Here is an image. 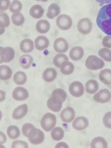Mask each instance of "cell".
I'll return each mask as SVG.
<instances>
[{
    "label": "cell",
    "mask_w": 111,
    "mask_h": 148,
    "mask_svg": "<svg viewBox=\"0 0 111 148\" xmlns=\"http://www.w3.org/2000/svg\"><path fill=\"white\" fill-rule=\"evenodd\" d=\"M77 27L80 33L84 35H86L91 32L92 24L89 18H84L79 20L77 24Z\"/></svg>",
    "instance_id": "6"
},
{
    "label": "cell",
    "mask_w": 111,
    "mask_h": 148,
    "mask_svg": "<svg viewBox=\"0 0 111 148\" xmlns=\"http://www.w3.org/2000/svg\"><path fill=\"white\" fill-rule=\"evenodd\" d=\"M57 75V72L55 69L53 68H49L44 71L42 77L45 81L51 82L56 78Z\"/></svg>",
    "instance_id": "20"
},
{
    "label": "cell",
    "mask_w": 111,
    "mask_h": 148,
    "mask_svg": "<svg viewBox=\"0 0 111 148\" xmlns=\"http://www.w3.org/2000/svg\"><path fill=\"white\" fill-rule=\"evenodd\" d=\"M84 51L80 46H75L72 48L69 53V57L72 60L77 61L81 60L83 57Z\"/></svg>",
    "instance_id": "16"
},
{
    "label": "cell",
    "mask_w": 111,
    "mask_h": 148,
    "mask_svg": "<svg viewBox=\"0 0 111 148\" xmlns=\"http://www.w3.org/2000/svg\"><path fill=\"white\" fill-rule=\"evenodd\" d=\"M99 3L100 6L111 3V0H95Z\"/></svg>",
    "instance_id": "43"
},
{
    "label": "cell",
    "mask_w": 111,
    "mask_h": 148,
    "mask_svg": "<svg viewBox=\"0 0 111 148\" xmlns=\"http://www.w3.org/2000/svg\"><path fill=\"white\" fill-rule=\"evenodd\" d=\"M103 122L106 127L111 129V111L106 113L103 116Z\"/></svg>",
    "instance_id": "38"
},
{
    "label": "cell",
    "mask_w": 111,
    "mask_h": 148,
    "mask_svg": "<svg viewBox=\"0 0 111 148\" xmlns=\"http://www.w3.org/2000/svg\"><path fill=\"white\" fill-rule=\"evenodd\" d=\"M36 27V30L39 33L42 34H45L49 30L50 24L47 20L42 19L37 22Z\"/></svg>",
    "instance_id": "22"
},
{
    "label": "cell",
    "mask_w": 111,
    "mask_h": 148,
    "mask_svg": "<svg viewBox=\"0 0 111 148\" xmlns=\"http://www.w3.org/2000/svg\"><path fill=\"white\" fill-rule=\"evenodd\" d=\"M88 124V120L86 118L83 116H80L75 118L72 123V126L75 129L80 131L87 128Z\"/></svg>",
    "instance_id": "14"
},
{
    "label": "cell",
    "mask_w": 111,
    "mask_h": 148,
    "mask_svg": "<svg viewBox=\"0 0 111 148\" xmlns=\"http://www.w3.org/2000/svg\"><path fill=\"white\" fill-rule=\"evenodd\" d=\"M53 47L55 50L57 52L64 53L68 50L69 44L65 39L60 37L57 38L55 40Z\"/></svg>",
    "instance_id": "11"
},
{
    "label": "cell",
    "mask_w": 111,
    "mask_h": 148,
    "mask_svg": "<svg viewBox=\"0 0 111 148\" xmlns=\"http://www.w3.org/2000/svg\"><path fill=\"white\" fill-rule=\"evenodd\" d=\"M13 79L14 82L18 85L24 84L27 80V77L25 73L23 71H18L14 75Z\"/></svg>",
    "instance_id": "30"
},
{
    "label": "cell",
    "mask_w": 111,
    "mask_h": 148,
    "mask_svg": "<svg viewBox=\"0 0 111 148\" xmlns=\"http://www.w3.org/2000/svg\"><path fill=\"white\" fill-rule=\"evenodd\" d=\"M111 99V92L106 88L100 90L93 96V99L95 101L101 103L109 101Z\"/></svg>",
    "instance_id": "10"
},
{
    "label": "cell",
    "mask_w": 111,
    "mask_h": 148,
    "mask_svg": "<svg viewBox=\"0 0 111 148\" xmlns=\"http://www.w3.org/2000/svg\"><path fill=\"white\" fill-rule=\"evenodd\" d=\"M90 146L92 148H106L108 144L104 138L99 136L91 140Z\"/></svg>",
    "instance_id": "26"
},
{
    "label": "cell",
    "mask_w": 111,
    "mask_h": 148,
    "mask_svg": "<svg viewBox=\"0 0 111 148\" xmlns=\"http://www.w3.org/2000/svg\"><path fill=\"white\" fill-rule=\"evenodd\" d=\"M102 43L104 47L111 48V35H108L104 37Z\"/></svg>",
    "instance_id": "40"
},
{
    "label": "cell",
    "mask_w": 111,
    "mask_h": 148,
    "mask_svg": "<svg viewBox=\"0 0 111 148\" xmlns=\"http://www.w3.org/2000/svg\"><path fill=\"white\" fill-rule=\"evenodd\" d=\"M50 133L51 136L53 140L58 141L63 138L64 131L61 127H56L52 130Z\"/></svg>",
    "instance_id": "31"
},
{
    "label": "cell",
    "mask_w": 111,
    "mask_h": 148,
    "mask_svg": "<svg viewBox=\"0 0 111 148\" xmlns=\"http://www.w3.org/2000/svg\"><path fill=\"white\" fill-rule=\"evenodd\" d=\"M69 61V59L68 56L63 53L57 54L53 60V64L58 68H60L61 64L65 61Z\"/></svg>",
    "instance_id": "33"
},
{
    "label": "cell",
    "mask_w": 111,
    "mask_h": 148,
    "mask_svg": "<svg viewBox=\"0 0 111 148\" xmlns=\"http://www.w3.org/2000/svg\"><path fill=\"white\" fill-rule=\"evenodd\" d=\"M60 9L58 5L56 3L51 4L48 8L46 15L50 19H53L60 13Z\"/></svg>",
    "instance_id": "24"
},
{
    "label": "cell",
    "mask_w": 111,
    "mask_h": 148,
    "mask_svg": "<svg viewBox=\"0 0 111 148\" xmlns=\"http://www.w3.org/2000/svg\"><path fill=\"white\" fill-rule=\"evenodd\" d=\"M56 23L60 29L66 30L71 28L73 22L71 18L69 16L66 14H62L57 18Z\"/></svg>",
    "instance_id": "7"
},
{
    "label": "cell",
    "mask_w": 111,
    "mask_h": 148,
    "mask_svg": "<svg viewBox=\"0 0 111 148\" xmlns=\"http://www.w3.org/2000/svg\"><path fill=\"white\" fill-rule=\"evenodd\" d=\"M28 111V106L26 104L20 105L15 108L12 114V117L15 119H19L24 117Z\"/></svg>",
    "instance_id": "15"
},
{
    "label": "cell",
    "mask_w": 111,
    "mask_h": 148,
    "mask_svg": "<svg viewBox=\"0 0 111 148\" xmlns=\"http://www.w3.org/2000/svg\"><path fill=\"white\" fill-rule=\"evenodd\" d=\"M7 133L9 137L12 139L17 138L20 134L19 128L15 125H11L8 127L7 129Z\"/></svg>",
    "instance_id": "32"
},
{
    "label": "cell",
    "mask_w": 111,
    "mask_h": 148,
    "mask_svg": "<svg viewBox=\"0 0 111 148\" xmlns=\"http://www.w3.org/2000/svg\"><path fill=\"white\" fill-rule=\"evenodd\" d=\"M15 52L12 48L10 47L0 48V63L10 62L14 58Z\"/></svg>",
    "instance_id": "8"
},
{
    "label": "cell",
    "mask_w": 111,
    "mask_h": 148,
    "mask_svg": "<svg viewBox=\"0 0 111 148\" xmlns=\"http://www.w3.org/2000/svg\"><path fill=\"white\" fill-rule=\"evenodd\" d=\"M99 77L102 82L107 85H111V69H105L101 70Z\"/></svg>",
    "instance_id": "19"
},
{
    "label": "cell",
    "mask_w": 111,
    "mask_h": 148,
    "mask_svg": "<svg viewBox=\"0 0 111 148\" xmlns=\"http://www.w3.org/2000/svg\"><path fill=\"white\" fill-rule=\"evenodd\" d=\"M33 59L32 57L29 54H24L21 56L19 60L20 66L24 69H28L33 63Z\"/></svg>",
    "instance_id": "27"
},
{
    "label": "cell",
    "mask_w": 111,
    "mask_h": 148,
    "mask_svg": "<svg viewBox=\"0 0 111 148\" xmlns=\"http://www.w3.org/2000/svg\"><path fill=\"white\" fill-rule=\"evenodd\" d=\"M0 12H3L7 10L10 3V1L9 0H0Z\"/></svg>",
    "instance_id": "41"
},
{
    "label": "cell",
    "mask_w": 111,
    "mask_h": 148,
    "mask_svg": "<svg viewBox=\"0 0 111 148\" xmlns=\"http://www.w3.org/2000/svg\"><path fill=\"white\" fill-rule=\"evenodd\" d=\"M19 47L20 50L23 53H30L34 49L33 42L29 39H24L21 42Z\"/></svg>",
    "instance_id": "18"
},
{
    "label": "cell",
    "mask_w": 111,
    "mask_h": 148,
    "mask_svg": "<svg viewBox=\"0 0 111 148\" xmlns=\"http://www.w3.org/2000/svg\"><path fill=\"white\" fill-rule=\"evenodd\" d=\"M48 108L52 111L54 112H58L61 110L62 105H57L52 103L49 98L47 101Z\"/></svg>",
    "instance_id": "37"
},
{
    "label": "cell",
    "mask_w": 111,
    "mask_h": 148,
    "mask_svg": "<svg viewBox=\"0 0 111 148\" xmlns=\"http://www.w3.org/2000/svg\"><path fill=\"white\" fill-rule=\"evenodd\" d=\"M99 88L98 83L95 79H90L85 84L86 91L90 94H93L96 93L98 91Z\"/></svg>",
    "instance_id": "21"
},
{
    "label": "cell",
    "mask_w": 111,
    "mask_h": 148,
    "mask_svg": "<svg viewBox=\"0 0 111 148\" xmlns=\"http://www.w3.org/2000/svg\"><path fill=\"white\" fill-rule=\"evenodd\" d=\"M12 23L16 26L23 25L25 21V18L23 14L20 12L13 14L11 16Z\"/></svg>",
    "instance_id": "34"
},
{
    "label": "cell",
    "mask_w": 111,
    "mask_h": 148,
    "mask_svg": "<svg viewBox=\"0 0 111 148\" xmlns=\"http://www.w3.org/2000/svg\"><path fill=\"white\" fill-rule=\"evenodd\" d=\"M105 65L103 61L95 55L88 56L85 62V66L91 70H97L103 68Z\"/></svg>",
    "instance_id": "4"
},
{
    "label": "cell",
    "mask_w": 111,
    "mask_h": 148,
    "mask_svg": "<svg viewBox=\"0 0 111 148\" xmlns=\"http://www.w3.org/2000/svg\"><path fill=\"white\" fill-rule=\"evenodd\" d=\"M12 95L14 99L18 101L24 100L27 99L29 96L27 90L24 88L20 86L14 88Z\"/></svg>",
    "instance_id": "13"
},
{
    "label": "cell",
    "mask_w": 111,
    "mask_h": 148,
    "mask_svg": "<svg viewBox=\"0 0 111 148\" xmlns=\"http://www.w3.org/2000/svg\"><path fill=\"white\" fill-rule=\"evenodd\" d=\"M96 22L103 32L111 35V3L100 9L97 16Z\"/></svg>",
    "instance_id": "1"
},
{
    "label": "cell",
    "mask_w": 111,
    "mask_h": 148,
    "mask_svg": "<svg viewBox=\"0 0 111 148\" xmlns=\"http://www.w3.org/2000/svg\"><path fill=\"white\" fill-rule=\"evenodd\" d=\"M60 71L63 74L69 75L72 74L74 70V66L73 64L69 61L63 62L61 64Z\"/></svg>",
    "instance_id": "25"
},
{
    "label": "cell",
    "mask_w": 111,
    "mask_h": 148,
    "mask_svg": "<svg viewBox=\"0 0 111 148\" xmlns=\"http://www.w3.org/2000/svg\"><path fill=\"white\" fill-rule=\"evenodd\" d=\"M10 18L7 14L5 12H0V27L1 35L4 32L5 27H8L10 25Z\"/></svg>",
    "instance_id": "29"
},
{
    "label": "cell",
    "mask_w": 111,
    "mask_h": 148,
    "mask_svg": "<svg viewBox=\"0 0 111 148\" xmlns=\"http://www.w3.org/2000/svg\"><path fill=\"white\" fill-rule=\"evenodd\" d=\"M11 147L27 148L28 147V145L27 143L24 141L16 140L12 143Z\"/></svg>",
    "instance_id": "39"
},
{
    "label": "cell",
    "mask_w": 111,
    "mask_h": 148,
    "mask_svg": "<svg viewBox=\"0 0 111 148\" xmlns=\"http://www.w3.org/2000/svg\"><path fill=\"white\" fill-rule=\"evenodd\" d=\"M69 148L68 145L65 143L60 142L57 144L55 147V148Z\"/></svg>",
    "instance_id": "42"
},
{
    "label": "cell",
    "mask_w": 111,
    "mask_h": 148,
    "mask_svg": "<svg viewBox=\"0 0 111 148\" xmlns=\"http://www.w3.org/2000/svg\"><path fill=\"white\" fill-rule=\"evenodd\" d=\"M44 13V10L40 5H35L30 8L29 13L30 16L36 19H39L42 16Z\"/></svg>",
    "instance_id": "23"
},
{
    "label": "cell",
    "mask_w": 111,
    "mask_h": 148,
    "mask_svg": "<svg viewBox=\"0 0 111 148\" xmlns=\"http://www.w3.org/2000/svg\"><path fill=\"white\" fill-rule=\"evenodd\" d=\"M56 123V116L50 112L45 113L42 117L40 121L42 128L45 131H50L54 127Z\"/></svg>",
    "instance_id": "3"
},
{
    "label": "cell",
    "mask_w": 111,
    "mask_h": 148,
    "mask_svg": "<svg viewBox=\"0 0 111 148\" xmlns=\"http://www.w3.org/2000/svg\"><path fill=\"white\" fill-rule=\"evenodd\" d=\"M35 48L38 50L42 51L47 48L49 45L48 38L43 36L37 37L34 41Z\"/></svg>",
    "instance_id": "17"
},
{
    "label": "cell",
    "mask_w": 111,
    "mask_h": 148,
    "mask_svg": "<svg viewBox=\"0 0 111 148\" xmlns=\"http://www.w3.org/2000/svg\"><path fill=\"white\" fill-rule=\"evenodd\" d=\"M12 74V70L10 68L6 65L0 66V79L2 80L9 79Z\"/></svg>",
    "instance_id": "28"
},
{
    "label": "cell",
    "mask_w": 111,
    "mask_h": 148,
    "mask_svg": "<svg viewBox=\"0 0 111 148\" xmlns=\"http://www.w3.org/2000/svg\"><path fill=\"white\" fill-rule=\"evenodd\" d=\"M99 56L105 61L111 62V50L106 48L100 49L98 51Z\"/></svg>",
    "instance_id": "35"
},
{
    "label": "cell",
    "mask_w": 111,
    "mask_h": 148,
    "mask_svg": "<svg viewBox=\"0 0 111 148\" xmlns=\"http://www.w3.org/2000/svg\"><path fill=\"white\" fill-rule=\"evenodd\" d=\"M75 112L73 109L70 107L64 109L61 111L60 116L62 121L65 123L72 122L75 117Z\"/></svg>",
    "instance_id": "12"
},
{
    "label": "cell",
    "mask_w": 111,
    "mask_h": 148,
    "mask_svg": "<svg viewBox=\"0 0 111 148\" xmlns=\"http://www.w3.org/2000/svg\"><path fill=\"white\" fill-rule=\"evenodd\" d=\"M69 89L71 94L76 97H81L84 92L83 84L78 81H75L72 82L69 86Z\"/></svg>",
    "instance_id": "9"
},
{
    "label": "cell",
    "mask_w": 111,
    "mask_h": 148,
    "mask_svg": "<svg viewBox=\"0 0 111 148\" xmlns=\"http://www.w3.org/2000/svg\"><path fill=\"white\" fill-rule=\"evenodd\" d=\"M21 131L23 134L27 137L29 142L33 145L40 144L44 140L45 135L43 132L31 123L24 124L22 127Z\"/></svg>",
    "instance_id": "2"
},
{
    "label": "cell",
    "mask_w": 111,
    "mask_h": 148,
    "mask_svg": "<svg viewBox=\"0 0 111 148\" xmlns=\"http://www.w3.org/2000/svg\"><path fill=\"white\" fill-rule=\"evenodd\" d=\"M22 7V4L20 1L18 0H14L11 4L9 9L12 13H16L21 10Z\"/></svg>",
    "instance_id": "36"
},
{
    "label": "cell",
    "mask_w": 111,
    "mask_h": 148,
    "mask_svg": "<svg viewBox=\"0 0 111 148\" xmlns=\"http://www.w3.org/2000/svg\"><path fill=\"white\" fill-rule=\"evenodd\" d=\"M36 1H41L43 2H46L48 1V0H35Z\"/></svg>",
    "instance_id": "44"
},
{
    "label": "cell",
    "mask_w": 111,
    "mask_h": 148,
    "mask_svg": "<svg viewBox=\"0 0 111 148\" xmlns=\"http://www.w3.org/2000/svg\"><path fill=\"white\" fill-rule=\"evenodd\" d=\"M66 97V93L63 89L58 88L53 91L49 99L53 103L57 105H62L65 101Z\"/></svg>",
    "instance_id": "5"
}]
</instances>
